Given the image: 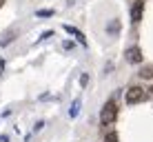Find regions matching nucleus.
I'll return each instance as SVG.
<instances>
[{
  "label": "nucleus",
  "mask_w": 153,
  "mask_h": 142,
  "mask_svg": "<svg viewBox=\"0 0 153 142\" xmlns=\"http://www.w3.org/2000/svg\"><path fill=\"white\" fill-rule=\"evenodd\" d=\"M115 115H118V104L113 102V100H109V102H104L102 111H100V122L107 127V124H111L115 120Z\"/></svg>",
  "instance_id": "f257e3e1"
},
{
  "label": "nucleus",
  "mask_w": 153,
  "mask_h": 142,
  "mask_svg": "<svg viewBox=\"0 0 153 142\" xmlns=\"http://www.w3.org/2000/svg\"><path fill=\"white\" fill-rule=\"evenodd\" d=\"M144 98H146V91L142 87H131L129 91H126V102H129V104H138Z\"/></svg>",
  "instance_id": "f03ea898"
},
{
  "label": "nucleus",
  "mask_w": 153,
  "mask_h": 142,
  "mask_svg": "<svg viewBox=\"0 0 153 142\" xmlns=\"http://www.w3.org/2000/svg\"><path fill=\"white\" fill-rule=\"evenodd\" d=\"M124 58H126V62H131V65H142V51H140V47H129V49L124 51Z\"/></svg>",
  "instance_id": "7ed1b4c3"
},
{
  "label": "nucleus",
  "mask_w": 153,
  "mask_h": 142,
  "mask_svg": "<svg viewBox=\"0 0 153 142\" xmlns=\"http://www.w3.org/2000/svg\"><path fill=\"white\" fill-rule=\"evenodd\" d=\"M142 13H144V2H142V0H138V2L131 7V22L138 25L140 20H142Z\"/></svg>",
  "instance_id": "20e7f679"
},
{
  "label": "nucleus",
  "mask_w": 153,
  "mask_h": 142,
  "mask_svg": "<svg viewBox=\"0 0 153 142\" xmlns=\"http://www.w3.org/2000/svg\"><path fill=\"white\" fill-rule=\"evenodd\" d=\"M65 31H67L69 36H73V38H76V40H78V42H80L82 47H87V38H84V33H82L80 29L71 27V25H65Z\"/></svg>",
  "instance_id": "39448f33"
},
{
  "label": "nucleus",
  "mask_w": 153,
  "mask_h": 142,
  "mask_svg": "<svg viewBox=\"0 0 153 142\" xmlns=\"http://www.w3.org/2000/svg\"><path fill=\"white\" fill-rule=\"evenodd\" d=\"M80 107H82V100L76 98V100L71 102V107H69V118H76V115L80 113Z\"/></svg>",
  "instance_id": "423d86ee"
},
{
  "label": "nucleus",
  "mask_w": 153,
  "mask_h": 142,
  "mask_svg": "<svg viewBox=\"0 0 153 142\" xmlns=\"http://www.w3.org/2000/svg\"><path fill=\"white\" fill-rule=\"evenodd\" d=\"M118 31H120V20H111V22L107 25V33L109 36H118Z\"/></svg>",
  "instance_id": "0eeeda50"
},
{
  "label": "nucleus",
  "mask_w": 153,
  "mask_h": 142,
  "mask_svg": "<svg viewBox=\"0 0 153 142\" xmlns=\"http://www.w3.org/2000/svg\"><path fill=\"white\" fill-rule=\"evenodd\" d=\"M36 16H38V18H51V16H53V9H40Z\"/></svg>",
  "instance_id": "6e6552de"
},
{
  "label": "nucleus",
  "mask_w": 153,
  "mask_h": 142,
  "mask_svg": "<svg viewBox=\"0 0 153 142\" xmlns=\"http://www.w3.org/2000/svg\"><path fill=\"white\" fill-rule=\"evenodd\" d=\"M11 40H13V31H9V33H7V36H4V38H2V40H0V47H7L9 42H11Z\"/></svg>",
  "instance_id": "1a4fd4ad"
},
{
  "label": "nucleus",
  "mask_w": 153,
  "mask_h": 142,
  "mask_svg": "<svg viewBox=\"0 0 153 142\" xmlns=\"http://www.w3.org/2000/svg\"><path fill=\"white\" fill-rule=\"evenodd\" d=\"M104 142H118V133H115V131H109L107 138H104Z\"/></svg>",
  "instance_id": "9d476101"
},
{
  "label": "nucleus",
  "mask_w": 153,
  "mask_h": 142,
  "mask_svg": "<svg viewBox=\"0 0 153 142\" xmlns=\"http://www.w3.org/2000/svg\"><path fill=\"white\" fill-rule=\"evenodd\" d=\"M87 85H89V73H82V76H80V87L84 89Z\"/></svg>",
  "instance_id": "9b49d317"
},
{
  "label": "nucleus",
  "mask_w": 153,
  "mask_h": 142,
  "mask_svg": "<svg viewBox=\"0 0 153 142\" xmlns=\"http://www.w3.org/2000/svg\"><path fill=\"white\" fill-rule=\"evenodd\" d=\"M51 36H53V31H51V29H49V31H45V33H42L40 38H38V42H42V40H47V38H51Z\"/></svg>",
  "instance_id": "f8f14e48"
},
{
  "label": "nucleus",
  "mask_w": 153,
  "mask_h": 142,
  "mask_svg": "<svg viewBox=\"0 0 153 142\" xmlns=\"http://www.w3.org/2000/svg\"><path fill=\"white\" fill-rule=\"evenodd\" d=\"M42 127H45V120H38V122H36V127H33V133H36V131H40Z\"/></svg>",
  "instance_id": "ddd939ff"
},
{
  "label": "nucleus",
  "mask_w": 153,
  "mask_h": 142,
  "mask_svg": "<svg viewBox=\"0 0 153 142\" xmlns=\"http://www.w3.org/2000/svg\"><path fill=\"white\" fill-rule=\"evenodd\" d=\"M62 47H65V49H73V40H65Z\"/></svg>",
  "instance_id": "4468645a"
},
{
  "label": "nucleus",
  "mask_w": 153,
  "mask_h": 142,
  "mask_svg": "<svg viewBox=\"0 0 153 142\" xmlns=\"http://www.w3.org/2000/svg\"><path fill=\"white\" fill-rule=\"evenodd\" d=\"M2 71H4V60L0 58V73H2Z\"/></svg>",
  "instance_id": "2eb2a0df"
}]
</instances>
